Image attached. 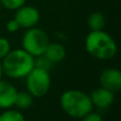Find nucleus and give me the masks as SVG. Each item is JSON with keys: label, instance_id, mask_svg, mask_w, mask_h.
<instances>
[{"label": "nucleus", "instance_id": "obj_12", "mask_svg": "<svg viewBox=\"0 0 121 121\" xmlns=\"http://www.w3.org/2000/svg\"><path fill=\"white\" fill-rule=\"evenodd\" d=\"M33 100L34 97L29 91H18L14 106H16L19 111L28 109L33 105Z\"/></svg>", "mask_w": 121, "mask_h": 121}, {"label": "nucleus", "instance_id": "obj_6", "mask_svg": "<svg viewBox=\"0 0 121 121\" xmlns=\"http://www.w3.org/2000/svg\"><path fill=\"white\" fill-rule=\"evenodd\" d=\"M14 19L18 22L20 28L30 29V28L36 27V25L39 22L40 13L35 6L25 4L15 11Z\"/></svg>", "mask_w": 121, "mask_h": 121}, {"label": "nucleus", "instance_id": "obj_2", "mask_svg": "<svg viewBox=\"0 0 121 121\" xmlns=\"http://www.w3.org/2000/svg\"><path fill=\"white\" fill-rule=\"evenodd\" d=\"M85 49L95 59L106 60L116 55L117 44L104 30L90 31L85 38Z\"/></svg>", "mask_w": 121, "mask_h": 121}, {"label": "nucleus", "instance_id": "obj_4", "mask_svg": "<svg viewBox=\"0 0 121 121\" xmlns=\"http://www.w3.org/2000/svg\"><path fill=\"white\" fill-rule=\"evenodd\" d=\"M49 43L50 42L48 34L37 27L26 29L21 39L22 49L34 57H38L44 54Z\"/></svg>", "mask_w": 121, "mask_h": 121}, {"label": "nucleus", "instance_id": "obj_11", "mask_svg": "<svg viewBox=\"0 0 121 121\" xmlns=\"http://www.w3.org/2000/svg\"><path fill=\"white\" fill-rule=\"evenodd\" d=\"M106 25V18L104 14L101 12H94L88 16L87 18V26L90 31H98L103 30Z\"/></svg>", "mask_w": 121, "mask_h": 121}, {"label": "nucleus", "instance_id": "obj_7", "mask_svg": "<svg viewBox=\"0 0 121 121\" xmlns=\"http://www.w3.org/2000/svg\"><path fill=\"white\" fill-rule=\"evenodd\" d=\"M100 85L113 92H118L121 89V72L117 68L103 69L99 77Z\"/></svg>", "mask_w": 121, "mask_h": 121}, {"label": "nucleus", "instance_id": "obj_9", "mask_svg": "<svg viewBox=\"0 0 121 121\" xmlns=\"http://www.w3.org/2000/svg\"><path fill=\"white\" fill-rule=\"evenodd\" d=\"M92 105L98 108L105 109L108 108L115 101V92L106 89V88L100 86L99 88L95 89L90 95Z\"/></svg>", "mask_w": 121, "mask_h": 121}, {"label": "nucleus", "instance_id": "obj_17", "mask_svg": "<svg viewBox=\"0 0 121 121\" xmlns=\"http://www.w3.org/2000/svg\"><path fill=\"white\" fill-rule=\"evenodd\" d=\"M80 120L81 121H104L100 114L94 113L92 111L90 113H88L87 115H85L84 117H82Z\"/></svg>", "mask_w": 121, "mask_h": 121}, {"label": "nucleus", "instance_id": "obj_13", "mask_svg": "<svg viewBox=\"0 0 121 121\" xmlns=\"http://www.w3.org/2000/svg\"><path fill=\"white\" fill-rule=\"evenodd\" d=\"M0 121H26V118L19 109L8 108L0 114Z\"/></svg>", "mask_w": 121, "mask_h": 121}, {"label": "nucleus", "instance_id": "obj_19", "mask_svg": "<svg viewBox=\"0 0 121 121\" xmlns=\"http://www.w3.org/2000/svg\"><path fill=\"white\" fill-rule=\"evenodd\" d=\"M2 75H3V70H2V65L1 60H0V80H2Z\"/></svg>", "mask_w": 121, "mask_h": 121}, {"label": "nucleus", "instance_id": "obj_16", "mask_svg": "<svg viewBox=\"0 0 121 121\" xmlns=\"http://www.w3.org/2000/svg\"><path fill=\"white\" fill-rule=\"evenodd\" d=\"M11 51V43L4 37H0V60Z\"/></svg>", "mask_w": 121, "mask_h": 121}, {"label": "nucleus", "instance_id": "obj_18", "mask_svg": "<svg viewBox=\"0 0 121 121\" xmlns=\"http://www.w3.org/2000/svg\"><path fill=\"white\" fill-rule=\"evenodd\" d=\"M5 28H6V30H8V32H10V33H15V32H17L19 29H20L18 22H17L14 18L10 19V20L6 22Z\"/></svg>", "mask_w": 121, "mask_h": 121}, {"label": "nucleus", "instance_id": "obj_8", "mask_svg": "<svg viewBox=\"0 0 121 121\" xmlns=\"http://www.w3.org/2000/svg\"><path fill=\"white\" fill-rule=\"evenodd\" d=\"M17 88L8 81L0 80V108H12L17 97Z\"/></svg>", "mask_w": 121, "mask_h": 121}, {"label": "nucleus", "instance_id": "obj_5", "mask_svg": "<svg viewBox=\"0 0 121 121\" xmlns=\"http://www.w3.org/2000/svg\"><path fill=\"white\" fill-rule=\"evenodd\" d=\"M27 91L34 98H42L51 87V75L48 70L35 66L25 78Z\"/></svg>", "mask_w": 121, "mask_h": 121}, {"label": "nucleus", "instance_id": "obj_10", "mask_svg": "<svg viewBox=\"0 0 121 121\" xmlns=\"http://www.w3.org/2000/svg\"><path fill=\"white\" fill-rule=\"evenodd\" d=\"M43 55H45L51 63L57 64L66 57V49L60 43H49Z\"/></svg>", "mask_w": 121, "mask_h": 121}, {"label": "nucleus", "instance_id": "obj_15", "mask_svg": "<svg viewBox=\"0 0 121 121\" xmlns=\"http://www.w3.org/2000/svg\"><path fill=\"white\" fill-rule=\"evenodd\" d=\"M53 63H51L50 60L47 59L45 55H40L38 57H35V66L37 67H40V68H44L46 70H50L53 66Z\"/></svg>", "mask_w": 121, "mask_h": 121}, {"label": "nucleus", "instance_id": "obj_1", "mask_svg": "<svg viewBox=\"0 0 121 121\" xmlns=\"http://www.w3.org/2000/svg\"><path fill=\"white\" fill-rule=\"evenodd\" d=\"M2 70L11 79H23L35 67V57L26 50L14 49L2 59Z\"/></svg>", "mask_w": 121, "mask_h": 121}, {"label": "nucleus", "instance_id": "obj_3", "mask_svg": "<svg viewBox=\"0 0 121 121\" xmlns=\"http://www.w3.org/2000/svg\"><path fill=\"white\" fill-rule=\"evenodd\" d=\"M60 104L63 111L73 119H81L94 108L89 95L78 89L65 90L60 95Z\"/></svg>", "mask_w": 121, "mask_h": 121}, {"label": "nucleus", "instance_id": "obj_14", "mask_svg": "<svg viewBox=\"0 0 121 121\" xmlns=\"http://www.w3.org/2000/svg\"><path fill=\"white\" fill-rule=\"evenodd\" d=\"M27 0H0V3L9 11H16L26 4Z\"/></svg>", "mask_w": 121, "mask_h": 121}]
</instances>
